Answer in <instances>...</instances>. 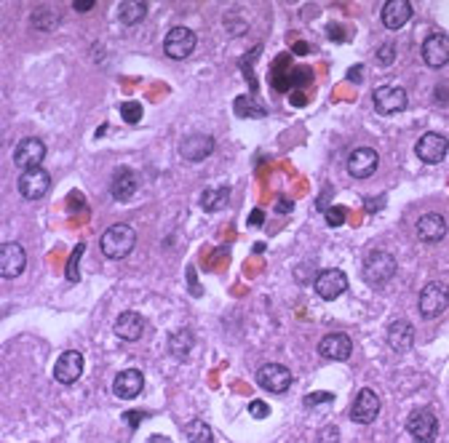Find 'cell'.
Here are the masks:
<instances>
[{"label": "cell", "mask_w": 449, "mask_h": 443, "mask_svg": "<svg viewBox=\"0 0 449 443\" xmlns=\"http://www.w3.org/2000/svg\"><path fill=\"white\" fill-rule=\"evenodd\" d=\"M145 16H148V3H142V0H124L118 5V22L126 27L139 25Z\"/></svg>", "instance_id": "obj_25"}, {"label": "cell", "mask_w": 449, "mask_h": 443, "mask_svg": "<svg viewBox=\"0 0 449 443\" xmlns=\"http://www.w3.org/2000/svg\"><path fill=\"white\" fill-rule=\"evenodd\" d=\"M319 355L326 358V361H348L353 355V339L348 334H343V331H332V334L321 337Z\"/></svg>", "instance_id": "obj_16"}, {"label": "cell", "mask_w": 449, "mask_h": 443, "mask_svg": "<svg viewBox=\"0 0 449 443\" xmlns=\"http://www.w3.org/2000/svg\"><path fill=\"white\" fill-rule=\"evenodd\" d=\"M313 289L324 302H334L348 291V275L343 270H321L313 280Z\"/></svg>", "instance_id": "obj_9"}, {"label": "cell", "mask_w": 449, "mask_h": 443, "mask_svg": "<svg viewBox=\"0 0 449 443\" xmlns=\"http://www.w3.org/2000/svg\"><path fill=\"white\" fill-rule=\"evenodd\" d=\"M193 347H196V337H193V331H190V328L174 331V334L169 337V352H172L174 358H187Z\"/></svg>", "instance_id": "obj_26"}, {"label": "cell", "mask_w": 449, "mask_h": 443, "mask_svg": "<svg viewBox=\"0 0 449 443\" xmlns=\"http://www.w3.org/2000/svg\"><path fill=\"white\" fill-rule=\"evenodd\" d=\"M134 246H137V230L124 222L107 227L100 238V248L107 259H126L134 251Z\"/></svg>", "instance_id": "obj_1"}, {"label": "cell", "mask_w": 449, "mask_h": 443, "mask_svg": "<svg viewBox=\"0 0 449 443\" xmlns=\"http://www.w3.org/2000/svg\"><path fill=\"white\" fill-rule=\"evenodd\" d=\"M332 400H334L332 393H308L302 398V406L305 409H326V406H332Z\"/></svg>", "instance_id": "obj_30"}, {"label": "cell", "mask_w": 449, "mask_h": 443, "mask_svg": "<svg viewBox=\"0 0 449 443\" xmlns=\"http://www.w3.org/2000/svg\"><path fill=\"white\" fill-rule=\"evenodd\" d=\"M385 29H401L412 19V3L409 0H388L380 11Z\"/></svg>", "instance_id": "obj_22"}, {"label": "cell", "mask_w": 449, "mask_h": 443, "mask_svg": "<svg viewBox=\"0 0 449 443\" xmlns=\"http://www.w3.org/2000/svg\"><path fill=\"white\" fill-rule=\"evenodd\" d=\"M324 219L329 227H343L345 224V208L343 206H329L324 211Z\"/></svg>", "instance_id": "obj_32"}, {"label": "cell", "mask_w": 449, "mask_h": 443, "mask_svg": "<svg viewBox=\"0 0 449 443\" xmlns=\"http://www.w3.org/2000/svg\"><path fill=\"white\" fill-rule=\"evenodd\" d=\"M182 435L187 438V443H214V433L203 419H190L182 427Z\"/></svg>", "instance_id": "obj_27"}, {"label": "cell", "mask_w": 449, "mask_h": 443, "mask_svg": "<svg viewBox=\"0 0 449 443\" xmlns=\"http://www.w3.org/2000/svg\"><path fill=\"white\" fill-rule=\"evenodd\" d=\"M319 443H340V427H334V424L321 427V433H319Z\"/></svg>", "instance_id": "obj_35"}, {"label": "cell", "mask_w": 449, "mask_h": 443, "mask_svg": "<svg viewBox=\"0 0 449 443\" xmlns=\"http://www.w3.org/2000/svg\"><path fill=\"white\" fill-rule=\"evenodd\" d=\"M396 256L391 254V251H382V248H374V251H369L367 256H364V267H361V272H364V280L369 283V286H374V289H380V286H385L393 275H396Z\"/></svg>", "instance_id": "obj_2"}, {"label": "cell", "mask_w": 449, "mask_h": 443, "mask_svg": "<svg viewBox=\"0 0 449 443\" xmlns=\"http://www.w3.org/2000/svg\"><path fill=\"white\" fill-rule=\"evenodd\" d=\"M380 406H382L380 395L374 393L372 387H364V390H358L353 406H350V419L358 422V424H372L377 414H380Z\"/></svg>", "instance_id": "obj_14"}, {"label": "cell", "mask_w": 449, "mask_h": 443, "mask_svg": "<svg viewBox=\"0 0 449 443\" xmlns=\"http://www.w3.org/2000/svg\"><path fill=\"white\" fill-rule=\"evenodd\" d=\"M423 62L430 67V70H439V67H444L449 62V38L444 32H433V35H428L423 40Z\"/></svg>", "instance_id": "obj_15"}, {"label": "cell", "mask_w": 449, "mask_h": 443, "mask_svg": "<svg viewBox=\"0 0 449 443\" xmlns=\"http://www.w3.org/2000/svg\"><path fill=\"white\" fill-rule=\"evenodd\" d=\"M43 158H46V145H43V139H38V136H25V139L14 147V166H19L22 171H27V169H38V166L43 163Z\"/></svg>", "instance_id": "obj_10"}, {"label": "cell", "mask_w": 449, "mask_h": 443, "mask_svg": "<svg viewBox=\"0 0 449 443\" xmlns=\"http://www.w3.org/2000/svg\"><path fill=\"white\" fill-rule=\"evenodd\" d=\"M449 307V286L441 283V280H430L425 283L423 291H420V299H417V310L425 320L439 318L444 310Z\"/></svg>", "instance_id": "obj_3"}, {"label": "cell", "mask_w": 449, "mask_h": 443, "mask_svg": "<svg viewBox=\"0 0 449 443\" xmlns=\"http://www.w3.org/2000/svg\"><path fill=\"white\" fill-rule=\"evenodd\" d=\"M292 208H295V203H292V200H289V197H278V200H275V211H278V214H289V211H292Z\"/></svg>", "instance_id": "obj_36"}, {"label": "cell", "mask_w": 449, "mask_h": 443, "mask_svg": "<svg viewBox=\"0 0 449 443\" xmlns=\"http://www.w3.org/2000/svg\"><path fill=\"white\" fill-rule=\"evenodd\" d=\"M361 77H364V67H361V64H356V67H350L348 80H353V83H361Z\"/></svg>", "instance_id": "obj_38"}, {"label": "cell", "mask_w": 449, "mask_h": 443, "mask_svg": "<svg viewBox=\"0 0 449 443\" xmlns=\"http://www.w3.org/2000/svg\"><path fill=\"white\" fill-rule=\"evenodd\" d=\"M83 251H86V246L78 243V246H75V254L70 256V262H67V280H70V283H78V280H80L78 265H80V259H83Z\"/></svg>", "instance_id": "obj_31"}, {"label": "cell", "mask_w": 449, "mask_h": 443, "mask_svg": "<svg viewBox=\"0 0 449 443\" xmlns=\"http://www.w3.org/2000/svg\"><path fill=\"white\" fill-rule=\"evenodd\" d=\"M415 326L409 323V320H393L391 326H388V345L391 350H396V352H406V350H412L415 345Z\"/></svg>", "instance_id": "obj_23"}, {"label": "cell", "mask_w": 449, "mask_h": 443, "mask_svg": "<svg viewBox=\"0 0 449 443\" xmlns=\"http://www.w3.org/2000/svg\"><path fill=\"white\" fill-rule=\"evenodd\" d=\"M137 187H139V179H137V173L131 171V169H121V171L113 176V187H110V195L115 197V200H128V197H134L137 193Z\"/></svg>", "instance_id": "obj_24"}, {"label": "cell", "mask_w": 449, "mask_h": 443, "mask_svg": "<svg viewBox=\"0 0 449 443\" xmlns=\"http://www.w3.org/2000/svg\"><path fill=\"white\" fill-rule=\"evenodd\" d=\"M372 104L374 112H380V115H396L401 110H406L409 99L401 86H377L372 91Z\"/></svg>", "instance_id": "obj_6"}, {"label": "cell", "mask_w": 449, "mask_h": 443, "mask_svg": "<svg viewBox=\"0 0 449 443\" xmlns=\"http://www.w3.org/2000/svg\"><path fill=\"white\" fill-rule=\"evenodd\" d=\"M292 382H295L292 371L286 369V366H281V363H265V366H260V371H257V385L273 395L286 393L292 387Z\"/></svg>", "instance_id": "obj_7"}, {"label": "cell", "mask_w": 449, "mask_h": 443, "mask_svg": "<svg viewBox=\"0 0 449 443\" xmlns=\"http://www.w3.org/2000/svg\"><path fill=\"white\" fill-rule=\"evenodd\" d=\"M417 238L423 241V243H439V241H444V235H447V219L441 217V214H423L420 219H417Z\"/></svg>", "instance_id": "obj_21"}, {"label": "cell", "mask_w": 449, "mask_h": 443, "mask_svg": "<svg viewBox=\"0 0 449 443\" xmlns=\"http://www.w3.org/2000/svg\"><path fill=\"white\" fill-rule=\"evenodd\" d=\"M393 59H396V46L393 43H388V46H382V49L377 51V64L380 67H391Z\"/></svg>", "instance_id": "obj_33"}, {"label": "cell", "mask_w": 449, "mask_h": 443, "mask_svg": "<svg viewBox=\"0 0 449 443\" xmlns=\"http://www.w3.org/2000/svg\"><path fill=\"white\" fill-rule=\"evenodd\" d=\"M262 219H265V211L262 208H254L249 217V224H262Z\"/></svg>", "instance_id": "obj_40"}, {"label": "cell", "mask_w": 449, "mask_h": 443, "mask_svg": "<svg viewBox=\"0 0 449 443\" xmlns=\"http://www.w3.org/2000/svg\"><path fill=\"white\" fill-rule=\"evenodd\" d=\"M25 267H27V251L22 248V243L5 241V243L0 246V275H3L5 280H11V278L22 275Z\"/></svg>", "instance_id": "obj_11"}, {"label": "cell", "mask_w": 449, "mask_h": 443, "mask_svg": "<svg viewBox=\"0 0 449 443\" xmlns=\"http://www.w3.org/2000/svg\"><path fill=\"white\" fill-rule=\"evenodd\" d=\"M118 110H121V118H124V123L137 125L139 121H142V104H139V101H124Z\"/></svg>", "instance_id": "obj_29"}, {"label": "cell", "mask_w": 449, "mask_h": 443, "mask_svg": "<svg viewBox=\"0 0 449 443\" xmlns=\"http://www.w3.org/2000/svg\"><path fill=\"white\" fill-rule=\"evenodd\" d=\"M415 152H417V158H420L423 163H441L449 152L447 136L439 134V131H428V134H423V136L417 139Z\"/></svg>", "instance_id": "obj_12"}, {"label": "cell", "mask_w": 449, "mask_h": 443, "mask_svg": "<svg viewBox=\"0 0 449 443\" xmlns=\"http://www.w3.org/2000/svg\"><path fill=\"white\" fill-rule=\"evenodd\" d=\"M148 443H172V441H169L166 435H152V438H150Z\"/></svg>", "instance_id": "obj_42"}, {"label": "cell", "mask_w": 449, "mask_h": 443, "mask_svg": "<svg viewBox=\"0 0 449 443\" xmlns=\"http://www.w3.org/2000/svg\"><path fill=\"white\" fill-rule=\"evenodd\" d=\"M16 187H19V195L25 200H41V197L49 195L51 190V173L46 169H27L19 173L16 179Z\"/></svg>", "instance_id": "obj_5"}, {"label": "cell", "mask_w": 449, "mask_h": 443, "mask_svg": "<svg viewBox=\"0 0 449 443\" xmlns=\"http://www.w3.org/2000/svg\"><path fill=\"white\" fill-rule=\"evenodd\" d=\"M214 152V136L209 134H190L179 142V155L190 163H198L203 158H209Z\"/></svg>", "instance_id": "obj_18"}, {"label": "cell", "mask_w": 449, "mask_h": 443, "mask_svg": "<svg viewBox=\"0 0 449 443\" xmlns=\"http://www.w3.org/2000/svg\"><path fill=\"white\" fill-rule=\"evenodd\" d=\"M73 8L75 11H91L94 8V0H75Z\"/></svg>", "instance_id": "obj_39"}, {"label": "cell", "mask_w": 449, "mask_h": 443, "mask_svg": "<svg viewBox=\"0 0 449 443\" xmlns=\"http://www.w3.org/2000/svg\"><path fill=\"white\" fill-rule=\"evenodd\" d=\"M187 280H190V286H193V296H200V289L196 286V270H193V267H187Z\"/></svg>", "instance_id": "obj_41"}, {"label": "cell", "mask_w": 449, "mask_h": 443, "mask_svg": "<svg viewBox=\"0 0 449 443\" xmlns=\"http://www.w3.org/2000/svg\"><path fill=\"white\" fill-rule=\"evenodd\" d=\"M142 390H145V376H142V371H137V369L118 371V376H115V382H113V393L118 395L121 400H134Z\"/></svg>", "instance_id": "obj_19"}, {"label": "cell", "mask_w": 449, "mask_h": 443, "mask_svg": "<svg viewBox=\"0 0 449 443\" xmlns=\"http://www.w3.org/2000/svg\"><path fill=\"white\" fill-rule=\"evenodd\" d=\"M406 433L417 443H433L439 435V419L433 417V411L428 409H417L406 419Z\"/></svg>", "instance_id": "obj_8"}, {"label": "cell", "mask_w": 449, "mask_h": 443, "mask_svg": "<svg viewBox=\"0 0 449 443\" xmlns=\"http://www.w3.org/2000/svg\"><path fill=\"white\" fill-rule=\"evenodd\" d=\"M196 46H198L196 32L185 25L172 27V29L166 32V38H163V53H166L169 59H176V62L187 59V56L196 51Z\"/></svg>", "instance_id": "obj_4"}, {"label": "cell", "mask_w": 449, "mask_h": 443, "mask_svg": "<svg viewBox=\"0 0 449 443\" xmlns=\"http://www.w3.org/2000/svg\"><path fill=\"white\" fill-rule=\"evenodd\" d=\"M145 417H148L145 411H126V414H124V419L131 424V427H139V422H142Z\"/></svg>", "instance_id": "obj_37"}, {"label": "cell", "mask_w": 449, "mask_h": 443, "mask_svg": "<svg viewBox=\"0 0 449 443\" xmlns=\"http://www.w3.org/2000/svg\"><path fill=\"white\" fill-rule=\"evenodd\" d=\"M145 334V318L137 310H126L115 320V337L124 342H137Z\"/></svg>", "instance_id": "obj_20"}, {"label": "cell", "mask_w": 449, "mask_h": 443, "mask_svg": "<svg viewBox=\"0 0 449 443\" xmlns=\"http://www.w3.org/2000/svg\"><path fill=\"white\" fill-rule=\"evenodd\" d=\"M80 376H83V355H80L78 350L62 352V355L56 358V363H54V379H56L59 385L70 387V385H75Z\"/></svg>", "instance_id": "obj_13"}, {"label": "cell", "mask_w": 449, "mask_h": 443, "mask_svg": "<svg viewBox=\"0 0 449 443\" xmlns=\"http://www.w3.org/2000/svg\"><path fill=\"white\" fill-rule=\"evenodd\" d=\"M380 166V155L372 147H356L348 155V173L353 179H369Z\"/></svg>", "instance_id": "obj_17"}, {"label": "cell", "mask_w": 449, "mask_h": 443, "mask_svg": "<svg viewBox=\"0 0 449 443\" xmlns=\"http://www.w3.org/2000/svg\"><path fill=\"white\" fill-rule=\"evenodd\" d=\"M249 414L254 419H268L270 417V406L265 400H251L249 403Z\"/></svg>", "instance_id": "obj_34"}, {"label": "cell", "mask_w": 449, "mask_h": 443, "mask_svg": "<svg viewBox=\"0 0 449 443\" xmlns=\"http://www.w3.org/2000/svg\"><path fill=\"white\" fill-rule=\"evenodd\" d=\"M227 197H230V187L227 184H222V187H209V190L200 193V206H203V211H220V208H224Z\"/></svg>", "instance_id": "obj_28"}]
</instances>
